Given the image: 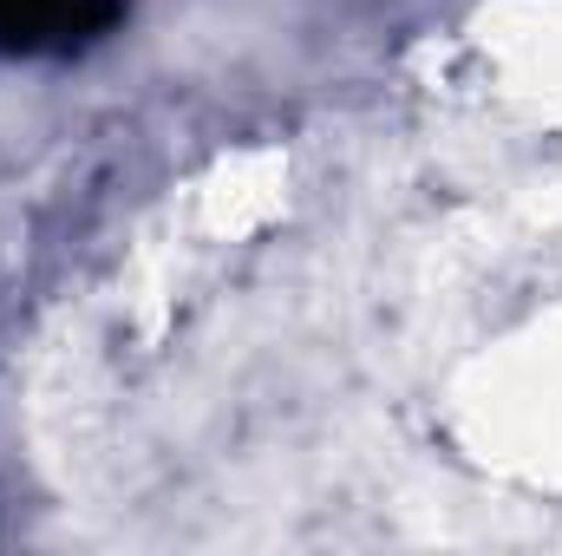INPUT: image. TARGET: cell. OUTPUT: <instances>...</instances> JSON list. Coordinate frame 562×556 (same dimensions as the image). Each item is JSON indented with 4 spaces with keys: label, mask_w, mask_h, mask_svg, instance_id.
Here are the masks:
<instances>
[{
    "label": "cell",
    "mask_w": 562,
    "mask_h": 556,
    "mask_svg": "<svg viewBox=\"0 0 562 556\" xmlns=\"http://www.w3.org/2000/svg\"><path fill=\"white\" fill-rule=\"evenodd\" d=\"M132 0H0V59H72L119 33Z\"/></svg>",
    "instance_id": "cell-1"
}]
</instances>
